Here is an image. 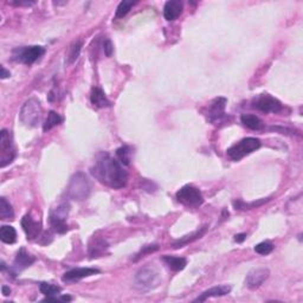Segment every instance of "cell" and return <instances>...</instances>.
<instances>
[{
  "label": "cell",
  "mask_w": 303,
  "mask_h": 303,
  "mask_svg": "<svg viewBox=\"0 0 303 303\" xmlns=\"http://www.w3.org/2000/svg\"><path fill=\"white\" fill-rule=\"evenodd\" d=\"M90 173L101 184L115 190L125 187L128 181V174L122 163L106 152H102L96 157Z\"/></svg>",
  "instance_id": "cell-1"
},
{
  "label": "cell",
  "mask_w": 303,
  "mask_h": 303,
  "mask_svg": "<svg viewBox=\"0 0 303 303\" xmlns=\"http://www.w3.org/2000/svg\"><path fill=\"white\" fill-rule=\"evenodd\" d=\"M161 283V275L153 264L141 268L134 277V287L139 291H151Z\"/></svg>",
  "instance_id": "cell-2"
},
{
  "label": "cell",
  "mask_w": 303,
  "mask_h": 303,
  "mask_svg": "<svg viewBox=\"0 0 303 303\" xmlns=\"http://www.w3.org/2000/svg\"><path fill=\"white\" fill-rule=\"evenodd\" d=\"M66 198L76 202L85 200L90 194V184L87 175L83 172H77L71 176L65 191Z\"/></svg>",
  "instance_id": "cell-3"
},
{
  "label": "cell",
  "mask_w": 303,
  "mask_h": 303,
  "mask_svg": "<svg viewBox=\"0 0 303 303\" xmlns=\"http://www.w3.org/2000/svg\"><path fill=\"white\" fill-rule=\"evenodd\" d=\"M42 112L43 111L41 102L37 100V98L32 97L30 100L26 101L23 104V107H21L19 119L26 127H36L38 125V122L41 121Z\"/></svg>",
  "instance_id": "cell-4"
},
{
  "label": "cell",
  "mask_w": 303,
  "mask_h": 303,
  "mask_svg": "<svg viewBox=\"0 0 303 303\" xmlns=\"http://www.w3.org/2000/svg\"><path fill=\"white\" fill-rule=\"evenodd\" d=\"M261 147V141L256 138H245L243 140L238 141L237 144H232L227 149V155L233 161H239L244 157L251 154V153L257 151Z\"/></svg>",
  "instance_id": "cell-5"
},
{
  "label": "cell",
  "mask_w": 303,
  "mask_h": 303,
  "mask_svg": "<svg viewBox=\"0 0 303 303\" xmlns=\"http://www.w3.org/2000/svg\"><path fill=\"white\" fill-rule=\"evenodd\" d=\"M176 199L182 205L189 206V207H199L204 203V197L199 189L192 186V185H186V186L181 187L178 192H176Z\"/></svg>",
  "instance_id": "cell-6"
},
{
  "label": "cell",
  "mask_w": 303,
  "mask_h": 303,
  "mask_svg": "<svg viewBox=\"0 0 303 303\" xmlns=\"http://www.w3.org/2000/svg\"><path fill=\"white\" fill-rule=\"evenodd\" d=\"M16 148L13 146L10 131L1 129L0 131V167L4 168L15 160Z\"/></svg>",
  "instance_id": "cell-7"
},
{
  "label": "cell",
  "mask_w": 303,
  "mask_h": 303,
  "mask_svg": "<svg viewBox=\"0 0 303 303\" xmlns=\"http://www.w3.org/2000/svg\"><path fill=\"white\" fill-rule=\"evenodd\" d=\"M69 214V205L68 204H62L57 208L52 210L50 212V224L51 227L55 232L65 233L69 230L68 224H66V217Z\"/></svg>",
  "instance_id": "cell-8"
},
{
  "label": "cell",
  "mask_w": 303,
  "mask_h": 303,
  "mask_svg": "<svg viewBox=\"0 0 303 303\" xmlns=\"http://www.w3.org/2000/svg\"><path fill=\"white\" fill-rule=\"evenodd\" d=\"M44 53V48L38 47V45H33V47H25L16 49L13 51V57H15L16 61L20 62V63L26 64V65H31L34 62L38 61Z\"/></svg>",
  "instance_id": "cell-9"
},
{
  "label": "cell",
  "mask_w": 303,
  "mask_h": 303,
  "mask_svg": "<svg viewBox=\"0 0 303 303\" xmlns=\"http://www.w3.org/2000/svg\"><path fill=\"white\" fill-rule=\"evenodd\" d=\"M253 107L257 111L263 112H280L282 111V103L277 98L268 95V94H261L253 100Z\"/></svg>",
  "instance_id": "cell-10"
},
{
  "label": "cell",
  "mask_w": 303,
  "mask_h": 303,
  "mask_svg": "<svg viewBox=\"0 0 303 303\" xmlns=\"http://www.w3.org/2000/svg\"><path fill=\"white\" fill-rule=\"evenodd\" d=\"M269 275L270 271L267 268H256V269L250 270L245 278L246 287L251 290H256L268 280Z\"/></svg>",
  "instance_id": "cell-11"
},
{
  "label": "cell",
  "mask_w": 303,
  "mask_h": 303,
  "mask_svg": "<svg viewBox=\"0 0 303 303\" xmlns=\"http://www.w3.org/2000/svg\"><path fill=\"white\" fill-rule=\"evenodd\" d=\"M227 100L225 97H217L211 102L208 106L207 120L210 122L216 123L225 117V106Z\"/></svg>",
  "instance_id": "cell-12"
},
{
  "label": "cell",
  "mask_w": 303,
  "mask_h": 303,
  "mask_svg": "<svg viewBox=\"0 0 303 303\" xmlns=\"http://www.w3.org/2000/svg\"><path fill=\"white\" fill-rule=\"evenodd\" d=\"M100 273V270L95 269V268H76V269H71L66 271L62 277L63 282H77V281L83 280L89 276Z\"/></svg>",
  "instance_id": "cell-13"
},
{
  "label": "cell",
  "mask_w": 303,
  "mask_h": 303,
  "mask_svg": "<svg viewBox=\"0 0 303 303\" xmlns=\"http://www.w3.org/2000/svg\"><path fill=\"white\" fill-rule=\"evenodd\" d=\"M21 226H23V230L26 233L28 239H36V238H38L41 236L42 224L38 222H34L31 218L30 214H26V216L23 217V219H21Z\"/></svg>",
  "instance_id": "cell-14"
},
{
  "label": "cell",
  "mask_w": 303,
  "mask_h": 303,
  "mask_svg": "<svg viewBox=\"0 0 303 303\" xmlns=\"http://www.w3.org/2000/svg\"><path fill=\"white\" fill-rule=\"evenodd\" d=\"M108 248H109V245L104 238L94 236L89 242L88 253H89L90 258H95V257H101V256H103V255H106Z\"/></svg>",
  "instance_id": "cell-15"
},
{
  "label": "cell",
  "mask_w": 303,
  "mask_h": 303,
  "mask_svg": "<svg viewBox=\"0 0 303 303\" xmlns=\"http://www.w3.org/2000/svg\"><path fill=\"white\" fill-rule=\"evenodd\" d=\"M231 291V287L226 286H217L212 287V288L207 289V290L204 291L203 294H200V296H198L197 299L194 300V302H204L207 299H211V297H219V296H225V295L230 294Z\"/></svg>",
  "instance_id": "cell-16"
},
{
  "label": "cell",
  "mask_w": 303,
  "mask_h": 303,
  "mask_svg": "<svg viewBox=\"0 0 303 303\" xmlns=\"http://www.w3.org/2000/svg\"><path fill=\"white\" fill-rule=\"evenodd\" d=\"M182 13V2L178 0H170L165 4L163 7V16L168 21L175 20Z\"/></svg>",
  "instance_id": "cell-17"
},
{
  "label": "cell",
  "mask_w": 303,
  "mask_h": 303,
  "mask_svg": "<svg viewBox=\"0 0 303 303\" xmlns=\"http://www.w3.org/2000/svg\"><path fill=\"white\" fill-rule=\"evenodd\" d=\"M90 102L96 108H108L112 106V102L108 100L104 91L101 88H94L90 95Z\"/></svg>",
  "instance_id": "cell-18"
},
{
  "label": "cell",
  "mask_w": 303,
  "mask_h": 303,
  "mask_svg": "<svg viewBox=\"0 0 303 303\" xmlns=\"http://www.w3.org/2000/svg\"><path fill=\"white\" fill-rule=\"evenodd\" d=\"M34 261H36V258L29 254L25 249L21 248L15 258V265L19 269H25V268H29L33 264Z\"/></svg>",
  "instance_id": "cell-19"
},
{
  "label": "cell",
  "mask_w": 303,
  "mask_h": 303,
  "mask_svg": "<svg viewBox=\"0 0 303 303\" xmlns=\"http://www.w3.org/2000/svg\"><path fill=\"white\" fill-rule=\"evenodd\" d=\"M240 121L246 128L253 130H261L264 127V123L258 116L256 115H250V114H243L240 116Z\"/></svg>",
  "instance_id": "cell-20"
},
{
  "label": "cell",
  "mask_w": 303,
  "mask_h": 303,
  "mask_svg": "<svg viewBox=\"0 0 303 303\" xmlns=\"http://www.w3.org/2000/svg\"><path fill=\"white\" fill-rule=\"evenodd\" d=\"M162 261L168 265L170 269L173 271H181L186 268L187 261L184 257H175V256H163Z\"/></svg>",
  "instance_id": "cell-21"
},
{
  "label": "cell",
  "mask_w": 303,
  "mask_h": 303,
  "mask_svg": "<svg viewBox=\"0 0 303 303\" xmlns=\"http://www.w3.org/2000/svg\"><path fill=\"white\" fill-rule=\"evenodd\" d=\"M0 239L5 244H13L17 240V232L11 225H2L0 229Z\"/></svg>",
  "instance_id": "cell-22"
},
{
  "label": "cell",
  "mask_w": 303,
  "mask_h": 303,
  "mask_svg": "<svg viewBox=\"0 0 303 303\" xmlns=\"http://www.w3.org/2000/svg\"><path fill=\"white\" fill-rule=\"evenodd\" d=\"M0 218L2 221H12L15 218L12 205L4 197L0 198Z\"/></svg>",
  "instance_id": "cell-23"
},
{
  "label": "cell",
  "mask_w": 303,
  "mask_h": 303,
  "mask_svg": "<svg viewBox=\"0 0 303 303\" xmlns=\"http://www.w3.org/2000/svg\"><path fill=\"white\" fill-rule=\"evenodd\" d=\"M62 122H63V117H62L60 114H57L56 112H50L49 114H48V117L47 120H45L44 125H43V130L49 131L52 129V128L61 125Z\"/></svg>",
  "instance_id": "cell-24"
},
{
  "label": "cell",
  "mask_w": 303,
  "mask_h": 303,
  "mask_svg": "<svg viewBox=\"0 0 303 303\" xmlns=\"http://www.w3.org/2000/svg\"><path fill=\"white\" fill-rule=\"evenodd\" d=\"M205 232H206V226H204V227H202V229H200V230H198L197 232L192 233V235H190V236H185V237H182L181 239L176 240V242L173 244V246H174V248H175V249L182 248V246H184V245H187V244H189V243L194 242L195 239H198V238L202 237V236H203Z\"/></svg>",
  "instance_id": "cell-25"
},
{
  "label": "cell",
  "mask_w": 303,
  "mask_h": 303,
  "mask_svg": "<svg viewBox=\"0 0 303 303\" xmlns=\"http://www.w3.org/2000/svg\"><path fill=\"white\" fill-rule=\"evenodd\" d=\"M81 49H82V42L81 41H76L74 42L69 48V52H68V57H66V64L70 65V64L76 62L77 58H79L80 53H81Z\"/></svg>",
  "instance_id": "cell-26"
},
{
  "label": "cell",
  "mask_w": 303,
  "mask_h": 303,
  "mask_svg": "<svg viewBox=\"0 0 303 303\" xmlns=\"http://www.w3.org/2000/svg\"><path fill=\"white\" fill-rule=\"evenodd\" d=\"M39 290L41 293L47 297H51V296H57L58 294L62 291V288L58 286H53L51 283H47V282H43L39 286Z\"/></svg>",
  "instance_id": "cell-27"
},
{
  "label": "cell",
  "mask_w": 303,
  "mask_h": 303,
  "mask_svg": "<svg viewBox=\"0 0 303 303\" xmlns=\"http://www.w3.org/2000/svg\"><path fill=\"white\" fill-rule=\"evenodd\" d=\"M116 157L122 165L128 166L131 159V149L128 146H122L116 149Z\"/></svg>",
  "instance_id": "cell-28"
},
{
  "label": "cell",
  "mask_w": 303,
  "mask_h": 303,
  "mask_svg": "<svg viewBox=\"0 0 303 303\" xmlns=\"http://www.w3.org/2000/svg\"><path fill=\"white\" fill-rule=\"evenodd\" d=\"M134 5H135V1H127V0H123V1L120 2L119 6H117L116 12H115V18L120 19V18L126 17Z\"/></svg>",
  "instance_id": "cell-29"
},
{
  "label": "cell",
  "mask_w": 303,
  "mask_h": 303,
  "mask_svg": "<svg viewBox=\"0 0 303 303\" xmlns=\"http://www.w3.org/2000/svg\"><path fill=\"white\" fill-rule=\"evenodd\" d=\"M270 199H262L259 200V202H254V203H250V204H245L244 202H242V200H237V202H233V206H235L236 210H250V208H256L258 207V206L263 205L264 203L269 202Z\"/></svg>",
  "instance_id": "cell-30"
},
{
  "label": "cell",
  "mask_w": 303,
  "mask_h": 303,
  "mask_svg": "<svg viewBox=\"0 0 303 303\" xmlns=\"http://www.w3.org/2000/svg\"><path fill=\"white\" fill-rule=\"evenodd\" d=\"M273 248H275V246H273L272 243H270V242H262V243L257 244V245L255 246V251H256L257 254L263 255V256H264V255L271 254L272 250H273Z\"/></svg>",
  "instance_id": "cell-31"
},
{
  "label": "cell",
  "mask_w": 303,
  "mask_h": 303,
  "mask_svg": "<svg viewBox=\"0 0 303 303\" xmlns=\"http://www.w3.org/2000/svg\"><path fill=\"white\" fill-rule=\"evenodd\" d=\"M158 249H159V245H158V244H153V245H146V246H144V248L141 249L140 253L136 255V258L134 259V261H138L139 258H141V257H144V255L154 253V251H157Z\"/></svg>",
  "instance_id": "cell-32"
},
{
  "label": "cell",
  "mask_w": 303,
  "mask_h": 303,
  "mask_svg": "<svg viewBox=\"0 0 303 303\" xmlns=\"http://www.w3.org/2000/svg\"><path fill=\"white\" fill-rule=\"evenodd\" d=\"M103 50H104V53H106L107 57H112V51H114V47H112V42L109 41V39H106V41H104Z\"/></svg>",
  "instance_id": "cell-33"
},
{
  "label": "cell",
  "mask_w": 303,
  "mask_h": 303,
  "mask_svg": "<svg viewBox=\"0 0 303 303\" xmlns=\"http://www.w3.org/2000/svg\"><path fill=\"white\" fill-rule=\"evenodd\" d=\"M11 4L16 5V6H31L34 4V1H12Z\"/></svg>",
  "instance_id": "cell-34"
},
{
  "label": "cell",
  "mask_w": 303,
  "mask_h": 303,
  "mask_svg": "<svg viewBox=\"0 0 303 303\" xmlns=\"http://www.w3.org/2000/svg\"><path fill=\"white\" fill-rule=\"evenodd\" d=\"M245 238H246V233H239V235L235 236V242L242 243L245 240Z\"/></svg>",
  "instance_id": "cell-35"
},
{
  "label": "cell",
  "mask_w": 303,
  "mask_h": 303,
  "mask_svg": "<svg viewBox=\"0 0 303 303\" xmlns=\"http://www.w3.org/2000/svg\"><path fill=\"white\" fill-rule=\"evenodd\" d=\"M10 76H11L10 71H7L6 69L4 68V66H1V79L5 80V79H7V77H10Z\"/></svg>",
  "instance_id": "cell-36"
},
{
  "label": "cell",
  "mask_w": 303,
  "mask_h": 303,
  "mask_svg": "<svg viewBox=\"0 0 303 303\" xmlns=\"http://www.w3.org/2000/svg\"><path fill=\"white\" fill-rule=\"evenodd\" d=\"M1 290H2V294H4V296H9V295L11 294V289H10V287H7V286H4V287H2Z\"/></svg>",
  "instance_id": "cell-37"
}]
</instances>
